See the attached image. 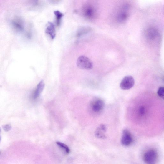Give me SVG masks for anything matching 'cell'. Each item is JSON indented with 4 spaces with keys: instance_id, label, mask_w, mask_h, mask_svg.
I'll use <instances>...</instances> for the list:
<instances>
[{
    "instance_id": "2e32d148",
    "label": "cell",
    "mask_w": 164,
    "mask_h": 164,
    "mask_svg": "<svg viewBox=\"0 0 164 164\" xmlns=\"http://www.w3.org/2000/svg\"><path fill=\"white\" fill-rule=\"evenodd\" d=\"M158 96L164 99V88L163 87H159L158 92Z\"/></svg>"
},
{
    "instance_id": "9a60e30c",
    "label": "cell",
    "mask_w": 164,
    "mask_h": 164,
    "mask_svg": "<svg viewBox=\"0 0 164 164\" xmlns=\"http://www.w3.org/2000/svg\"><path fill=\"white\" fill-rule=\"evenodd\" d=\"M12 24L14 28L19 31L23 30L24 27L23 24L19 20H14L13 21Z\"/></svg>"
},
{
    "instance_id": "ffe728a7",
    "label": "cell",
    "mask_w": 164,
    "mask_h": 164,
    "mask_svg": "<svg viewBox=\"0 0 164 164\" xmlns=\"http://www.w3.org/2000/svg\"><path fill=\"white\" fill-rule=\"evenodd\" d=\"M1 136H0V142H1Z\"/></svg>"
},
{
    "instance_id": "44dd1931",
    "label": "cell",
    "mask_w": 164,
    "mask_h": 164,
    "mask_svg": "<svg viewBox=\"0 0 164 164\" xmlns=\"http://www.w3.org/2000/svg\"><path fill=\"white\" fill-rule=\"evenodd\" d=\"M1 132V129H0V132Z\"/></svg>"
},
{
    "instance_id": "4fadbf2b",
    "label": "cell",
    "mask_w": 164,
    "mask_h": 164,
    "mask_svg": "<svg viewBox=\"0 0 164 164\" xmlns=\"http://www.w3.org/2000/svg\"><path fill=\"white\" fill-rule=\"evenodd\" d=\"M128 14L125 12H122L118 15L117 19L120 23H123L128 19Z\"/></svg>"
},
{
    "instance_id": "d6986e66",
    "label": "cell",
    "mask_w": 164,
    "mask_h": 164,
    "mask_svg": "<svg viewBox=\"0 0 164 164\" xmlns=\"http://www.w3.org/2000/svg\"><path fill=\"white\" fill-rule=\"evenodd\" d=\"M1 151H0V155H1Z\"/></svg>"
},
{
    "instance_id": "8fae6325",
    "label": "cell",
    "mask_w": 164,
    "mask_h": 164,
    "mask_svg": "<svg viewBox=\"0 0 164 164\" xmlns=\"http://www.w3.org/2000/svg\"><path fill=\"white\" fill-rule=\"evenodd\" d=\"M91 30V29L89 27H82L78 29L76 36L77 37H80L81 36L88 33Z\"/></svg>"
},
{
    "instance_id": "ac0fdd59",
    "label": "cell",
    "mask_w": 164,
    "mask_h": 164,
    "mask_svg": "<svg viewBox=\"0 0 164 164\" xmlns=\"http://www.w3.org/2000/svg\"><path fill=\"white\" fill-rule=\"evenodd\" d=\"M139 114L141 115H143L145 114L146 109L143 106L141 107L138 110Z\"/></svg>"
},
{
    "instance_id": "3957f363",
    "label": "cell",
    "mask_w": 164,
    "mask_h": 164,
    "mask_svg": "<svg viewBox=\"0 0 164 164\" xmlns=\"http://www.w3.org/2000/svg\"><path fill=\"white\" fill-rule=\"evenodd\" d=\"M158 155L154 149H150L146 152L143 156V161L146 164H155L157 162Z\"/></svg>"
},
{
    "instance_id": "9c48e42d",
    "label": "cell",
    "mask_w": 164,
    "mask_h": 164,
    "mask_svg": "<svg viewBox=\"0 0 164 164\" xmlns=\"http://www.w3.org/2000/svg\"><path fill=\"white\" fill-rule=\"evenodd\" d=\"M45 32L49 34L52 39H54L56 37V30L54 24L51 22H48L47 23Z\"/></svg>"
},
{
    "instance_id": "8992f818",
    "label": "cell",
    "mask_w": 164,
    "mask_h": 164,
    "mask_svg": "<svg viewBox=\"0 0 164 164\" xmlns=\"http://www.w3.org/2000/svg\"><path fill=\"white\" fill-rule=\"evenodd\" d=\"M135 81L131 76H127L124 77L120 83V87L123 90H128L134 86Z\"/></svg>"
},
{
    "instance_id": "6da1fadb",
    "label": "cell",
    "mask_w": 164,
    "mask_h": 164,
    "mask_svg": "<svg viewBox=\"0 0 164 164\" xmlns=\"http://www.w3.org/2000/svg\"><path fill=\"white\" fill-rule=\"evenodd\" d=\"M105 106V102L102 99L100 98L95 97L90 101L89 109L93 114L98 115L103 112Z\"/></svg>"
},
{
    "instance_id": "277c9868",
    "label": "cell",
    "mask_w": 164,
    "mask_h": 164,
    "mask_svg": "<svg viewBox=\"0 0 164 164\" xmlns=\"http://www.w3.org/2000/svg\"><path fill=\"white\" fill-rule=\"evenodd\" d=\"M77 66L83 70H90L93 67L92 62L87 57L82 56L79 57L77 61Z\"/></svg>"
},
{
    "instance_id": "52a82bcc",
    "label": "cell",
    "mask_w": 164,
    "mask_h": 164,
    "mask_svg": "<svg viewBox=\"0 0 164 164\" xmlns=\"http://www.w3.org/2000/svg\"><path fill=\"white\" fill-rule=\"evenodd\" d=\"M107 126L104 124H101L96 129L95 135L96 137L99 139H104L106 138Z\"/></svg>"
},
{
    "instance_id": "5b68a950",
    "label": "cell",
    "mask_w": 164,
    "mask_h": 164,
    "mask_svg": "<svg viewBox=\"0 0 164 164\" xmlns=\"http://www.w3.org/2000/svg\"><path fill=\"white\" fill-rule=\"evenodd\" d=\"M133 138L130 131L127 129L124 130L122 132L121 143L122 145L125 147L130 146L133 142Z\"/></svg>"
},
{
    "instance_id": "7c38bea8",
    "label": "cell",
    "mask_w": 164,
    "mask_h": 164,
    "mask_svg": "<svg viewBox=\"0 0 164 164\" xmlns=\"http://www.w3.org/2000/svg\"><path fill=\"white\" fill-rule=\"evenodd\" d=\"M54 14L56 16V24L57 26H60L61 19L64 16V14L58 10L54 11Z\"/></svg>"
},
{
    "instance_id": "e0dca14e",
    "label": "cell",
    "mask_w": 164,
    "mask_h": 164,
    "mask_svg": "<svg viewBox=\"0 0 164 164\" xmlns=\"http://www.w3.org/2000/svg\"><path fill=\"white\" fill-rule=\"evenodd\" d=\"M12 127L10 124H6L3 126V128L5 132H8L11 129Z\"/></svg>"
},
{
    "instance_id": "ba28073f",
    "label": "cell",
    "mask_w": 164,
    "mask_h": 164,
    "mask_svg": "<svg viewBox=\"0 0 164 164\" xmlns=\"http://www.w3.org/2000/svg\"><path fill=\"white\" fill-rule=\"evenodd\" d=\"M145 36L146 38L150 40L155 39L158 35L157 30L154 28H150L147 29L145 32Z\"/></svg>"
},
{
    "instance_id": "5bb4252c",
    "label": "cell",
    "mask_w": 164,
    "mask_h": 164,
    "mask_svg": "<svg viewBox=\"0 0 164 164\" xmlns=\"http://www.w3.org/2000/svg\"><path fill=\"white\" fill-rule=\"evenodd\" d=\"M56 143L65 154H68L70 153V149L67 145L59 141L57 142Z\"/></svg>"
},
{
    "instance_id": "7a4b0ae2",
    "label": "cell",
    "mask_w": 164,
    "mask_h": 164,
    "mask_svg": "<svg viewBox=\"0 0 164 164\" xmlns=\"http://www.w3.org/2000/svg\"><path fill=\"white\" fill-rule=\"evenodd\" d=\"M81 12L85 19L91 20L94 19L96 14V10L94 6L91 3H87L82 7Z\"/></svg>"
},
{
    "instance_id": "30bf717a",
    "label": "cell",
    "mask_w": 164,
    "mask_h": 164,
    "mask_svg": "<svg viewBox=\"0 0 164 164\" xmlns=\"http://www.w3.org/2000/svg\"><path fill=\"white\" fill-rule=\"evenodd\" d=\"M45 87V83L44 82L42 81L40 82L38 85L33 95V97L34 99H36L38 98L40 94L42 92Z\"/></svg>"
}]
</instances>
